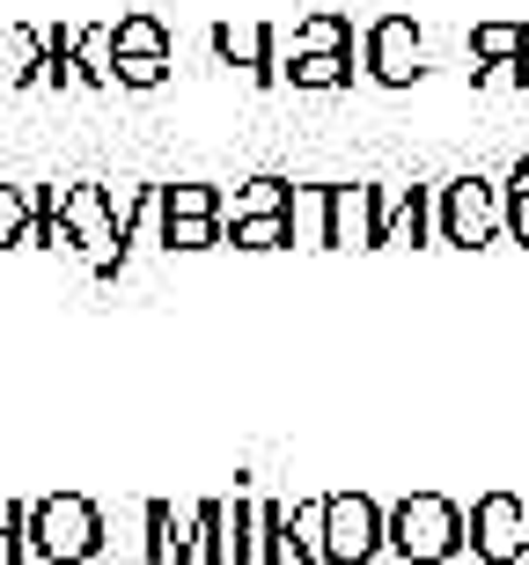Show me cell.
Listing matches in <instances>:
<instances>
[{"label":"cell","mask_w":529,"mask_h":565,"mask_svg":"<svg viewBox=\"0 0 529 565\" xmlns=\"http://www.w3.org/2000/svg\"><path fill=\"white\" fill-rule=\"evenodd\" d=\"M170 60H118V88H162Z\"/></svg>","instance_id":"obj_27"},{"label":"cell","mask_w":529,"mask_h":565,"mask_svg":"<svg viewBox=\"0 0 529 565\" xmlns=\"http://www.w3.org/2000/svg\"><path fill=\"white\" fill-rule=\"evenodd\" d=\"M390 551V507L368 492H324V565H368Z\"/></svg>","instance_id":"obj_3"},{"label":"cell","mask_w":529,"mask_h":565,"mask_svg":"<svg viewBox=\"0 0 529 565\" xmlns=\"http://www.w3.org/2000/svg\"><path fill=\"white\" fill-rule=\"evenodd\" d=\"M382 243H442V184H382Z\"/></svg>","instance_id":"obj_7"},{"label":"cell","mask_w":529,"mask_h":565,"mask_svg":"<svg viewBox=\"0 0 529 565\" xmlns=\"http://www.w3.org/2000/svg\"><path fill=\"white\" fill-rule=\"evenodd\" d=\"M360 60H368V74H375L382 88H412L426 74V38L412 15H382L375 30H368V44H360Z\"/></svg>","instance_id":"obj_5"},{"label":"cell","mask_w":529,"mask_h":565,"mask_svg":"<svg viewBox=\"0 0 529 565\" xmlns=\"http://www.w3.org/2000/svg\"><path fill=\"white\" fill-rule=\"evenodd\" d=\"M118 60H170L162 15H118Z\"/></svg>","instance_id":"obj_17"},{"label":"cell","mask_w":529,"mask_h":565,"mask_svg":"<svg viewBox=\"0 0 529 565\" xmlns=\"http://www.w3.org/2000/svg\"><path fill=\"white\" fill-rule=\"evenodd\" d=\"M229 565H257V500H229Z\"/></svg>","instance_id":"obj_24"},{"label":"cell","mask_w":529,"mask_h":565,"mask_svg":"<svg viewBox=\"0 0 529 565\" xmlns=\"http://www.w3.org/2000/svg\"><path fill=\"white\" fill-rule=\"evenodd\" d=\"M74 60H82L88 88H118V22H88V30H74Z\"/></svg>","instance_id":"obj_11"},{"label":"cell","mask_w":529,"mask_h":565,"mask_svg":"<svg viewBox=\"0 0 529 565\" xmlns=\"http://www.w3.org/2000/svg\"><path fill=\"white\" fill-rule=\"evenodd\" d=\"M464 544H470L464 507L442 500V492H404V500L390 507V551H398L404 565H448Z\"/></svg>","instance_id":"obj_1"},{"label":"cell","mask_w":529,"mask_h":565,"mask_svg":"<svg viewBox=\"0 0 529 565\" xmlns=\"http://www.w3.org/2000/svg\"><path fill=\"white\" fill-rule=\"evenodd\" d=\"M478 88H529V60H493V66H470Z\"/></svg>","instance_id":"obj_26"},{"label":"cell","mask_w":529,"mask_h":565,"mask_svg":"<svg viewBox=\"0 0 529 565\" xmlns=\"http://www.w3.org/2000/svg\"><path fill=\"white\" fill-rule=\"evenodd\" d=\"M382 243V184H331V250Z\"/></svg>","instance_id":"obj_8"},{"label":"cell","mask_w":529,"mask_h":565,"mask_svg":"<svg viewBox=\"0 0 529 565\" xmlns=\"http://www.w3.org/2000/svg\"><path fill=\"white\" fill-rule=\"evenodd\" d=\"M184 536L191 522H177V507L148 500V565H184Z\"/></svg>","instance_id":"obj_16"},{"label":"cell","mask_w":529,"mask_h":565,"mask_svg":"<svg viewBox=\"0 0 529 565\" xmlns=\"http://www.w3.org/2000/svg\"><path fill=\"white\" fill-rule=\"evenodd\" d=\"M470 60H478V66L529 60V30H522V22H478V30H470Z\"/></svg>","instance_id":"obj_18"},{"label":"cell","mask_w":529,"mask_h":565,"mask_svg":"<svg viewBox=\"0 0 529 565\" xmlns=\"http://www.w3.org/2000/svg\"><path fill=\"white\" fill-rule=\"evenodd\" d=\"M235 250H279V243H295V221L287 213H257V221H221Z\"/></svg>","instance_id":"obj_19"},{"label":"cell","mask_w":529,"mask_h":565,"mask_svg":"<svg viewBox=\"0 0 529 565\" xmlns=\"http://www.w3.org/2000/svg\"><path fill=\"white\" fill-rule=\"evenodd\" d=\"M96 551H104V514H96L82 492H52V500L30 507V558L88 565Z\"/></svg>","instance_id":"obj_2"},{"label":"cell","mask_w":529,"mask_h":565,"mask_svg":"<svg viewBox=\"0 0 529 565\" xmlns=\"http://www.w3.org/2000/svg\"><path fill=\"white\" fill-rule=\"evenodd\" d=\"M287 221H295V243H309V250H331V184H295V206H287Z\"/></svg>","instance_id":"obj_12"},{"label":"cell","mask_w":529,"mask_h":565,"mask_svg":"<svg viewBox=\"0 0 529 565\" xmlns=\"http://www.w3.org/2000/svg\"><path fill=\"white\" fill-rule=\"evenodd\" d=\"M82 60H74V30H44V88H74Z\"/></svg>","instance_id":"obj_23"},{"label":"cell","mask_w":529,"mask_h":565,"mask_svg":"<svg viewBox=\"0 0 529 565\" xmlns=\"http://www.w3.org/2000/svg\"><path fill=\"white\" fill-rule=\"evenodd\" d=\"M287 82L295 88H353V52H295Z\"/></svg>","instance_id":"obj_13"},{"label":"cell","mask_w":529,"mask_h":565,"mask_svg":"<svg viewBox=\"0 0 529 565\" xmlns=\"http://www.w3.org/2000/svg\"><path fill=\"white\" fill-rule=\"evenodd\" d=\"M287 565H324V500L287 507Z\"/></svg>","instance_id":"obj_14"},{"label":"cell","mask_w":529,"mask_h":565,"mask_svg":"<svg viewBox=\"0 0 529 565\" xmlns=\"http://www.w3.org/2000/svg\"><path fill=\"white\" fill-rule=\"evenodd\" d=\"M287 206H295V184H287V177H251V184L229 199L221 221H257V213H287Z\"/></svg>","instance_id":"obj_15"},{"label":"cell","mask_w":529,"mask_h":565,"mask_svg":"<svg viewBox=\"0 0 529 565\" xmlns=\"http://www.w3.org/2000/svg\"><path fill=\"white\" fill-rule=\"evenodd\" d=\"M500 228H508L515 243H529V177H508V184H500Z\"/></svg>","instance_id":"obj_25"},{"label":"cell","mask_w":529,"mask_h":565,"mask_svg":"<svg viewBox=\"0 0 529 565\" xmlns=\"http://www.w3.org/2000/svg\"><path fill=\"white\" fill-rule=\"evenodd\" d=\"M155 235H162V250H213V243H229L221 221H184V213H162Z\"/></svg>","instance_id":"obj_21"},{"label":"cell","mask_w":529,"mask_h":565,"mask_svg":"<svg viewBox=\"0 0 529 565\" xmlns=\"http://www.w3.org/2000/svg\"><path fill=\"white\" fill-rule=\"evenodd\" d=\"M30 221H38V191L0 184V250H15L22 235H30Z\"/></svg>","instance_id":"obj_22"},{"label":"cell","mask_w":529,"mask_h":565,"mask_svg":"<svg viewBox=\"0 0 529 565\" xmlns=\"http://www.w3.org/2000/svg\"><path fill=\"white\" fill-rule=\"evenodd\" d=\"M184 565H229V500H199L191 507Z\"/></svg>","instance_id":"obj_10"},{"label":"cell","mask_w":529,"mask_h":565,"mask_svg":"<svg viewBox=\"0 0 529 565\" xmlns=\"http://www.w3.org/2000/svg\"><path fill=\"white\" fill-rule=\"evenodd\" d=\"M295 52H353V22L331 15V8H324V15H301ZM295 52H287V60H295Z\"/></svg>","instance_id":"obj_20"},{"label":"cell","mask_w":529,"mask_h":565,"mask_svg":"<svg viewBox=\"0 0 529 565\" xmlns=\"http://www.w3.org/2000/svg\"><path fill=\"white\" fill-rule=\"evenodd\" d=\"M213 52H221V60H235V66H251L257 82H287V60H279L273 52V30H235V22H221V30H213Z\"/></svg>","instance_id":"obj_9"},{"label":"cell","mask_w":529,"mask_h":565,"mask_svg":"<svg viewBox=\"0 0 529 565\" xmlns=\"http://www.w3.org/2000/svg\"><path fill=\"white\" fill-rule=\"evenodd\" d=\"M515 177H529V154H522V162H515Z\"/></svg>","instance_id":"obj_28"},{"label":"cell","mask_w":529,"mask_h":565,"mask_svg":"<svg viewBox=\"0 0 529 565\" xmlns=\"http://www.w3.org/2000/svg\"><path fill=\"white\" fill-rule=\"evenodd\" d=\"M464 536H470V558H486V565L529 558V500L522 492H486L464 514Z\"/></svg>","instance_id":"obj_4"},{"label":"cell","mask_w":529,"mask_h":565,"mask_svg":"<svg viewBox=\"0 0 529 565\" xmlns=\"http://www.w3.org/2000/svg\"><path fill=\"white\" fill-rule=\"evenodd\" d=\"M493 235H500V184H486V177L442 184V243L478 250V243H493Z\"/></svg>","instance_id":"obj_6"}]
</instances>
